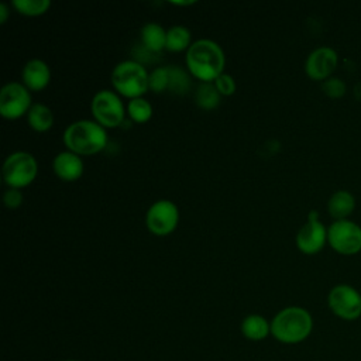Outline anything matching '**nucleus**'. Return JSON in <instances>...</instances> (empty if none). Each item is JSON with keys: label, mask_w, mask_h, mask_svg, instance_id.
<instances>
[{"label": "nucleus", "mask_w": 361, "mask_h": 361, "mask_svg": "<svg viewBox=\"0 0 361 361\" xmlns=\"http://www.w3.org/2000/svg\"><path fill=\"white\" fill-rule=\"evenodd\" d=\"M52 169L58 178L66 182L76 180L83 173V162L78 154L72 151L59 152L52 161Z\"/></svg>", "instance_id": "nucleus-13"}, {"label": "nucleus", "mask_w": 361, "mask_h": 361, "mask_svg": "<svg viewBox=\"0 0 361 361\" xmlns=\"http://www.w3.org/2000/svg\"><path fill=\"white\" fill-rule=\"evenodd\" d=\"M330 310L340 319L351 322L361 317V292L347 283L333 286L327 295Z\"/></svg>", "instance_id": "nucleus-7"}, {"label": "nucleus", "mask_w": 361, "mask_h": 361, "mask_svg": "<svg viewBox=\"0 0 361 361\" xmlns=\"http://www.w3.org/2000/svg\"><path fill=\"white\" fill-rule=\"evenodd\" d=\"M63 361H82V360H63Z\"/></svg>", "instance_id": "nucleus-32"}, {"label": "nucleus", "mask_w": 361, "mask_h": 361, "mask_svg": "<svg viewBox=\"0 0 361 361\" xmlns=\"http://www.w3.org/2000/svg\"><path fill=\"white\" fill-rule=\"evenodd\" d=\"M345 83L340 78H329L324 82H322V90L326 96L331 99H340L345 94Z\"/></svg>", "instance_id": "nucleus-25"}, {"label": "nucleus", "mask_w": 361, "mask_h": 361, "mask_svg": "<svg viewBox=\"0 0 361 361\" xmlns=\"http://www.w3.org/2000/svg\"><path fill=\"white\" fill-rule=\"evenodd\" d=\"M28 124L35 131H47L54 123V114L51 109L42 103H34L27 113Z\"/></svg>", "instance_id": "nucleus-18"}, {"label": "nucleus", "mask_w": 361, "mask_h": 361, "mask_svg": "<svg viewBox=\"0 0 361 361\" xmlns=\"http://www.w3.org/2000/svg\"><path fill=\"white\" fill-rule=\"evenodd\" d=\"M354 94L361 100V82L354 87Z\"/></svg>", "instance_id": "nucleus-30"}, {"label": "nucleus", "mask_w": 361, "mask_h": 361, "mask_svg": "<svg viewBox=\"0 0 361 361\" xmlns=\"http://www.w3.org/2000/svg\"><path fill=\"white\" fill-rule=\"evenodd\" d=\"M31 94L28 89L18 82H10L0 90V113L4 118L16 120L31 107Z\"/></svg>", "instance_id": "nucleus-10"}, {"label": "nucleus", "mask_w": 361, "mask_h": 361, "mask_svg": "<svg viewBox=\"0 0 361 361\" xmlns=\"http://www.w3.org/2000/svg\"><path fill=\"white\" fill-rule=\"evenodd\" d=\"M327 243V228L319 220L316 210H310L307 221L299 228L296 234V247L300 252L313 255L323 250Z\"/></svg>", "instance_id": "nucleus-11"}, {"label": "nucleus", "mask_w": 361, "mask_h": 361, "mask_svg": "<svg viewBox=\"0 0 361 361\" xmlns=\"http://www.w3.org/2000/svg\"><path fill=\"white\" fill-rule=\"evenodd\" d=\"M220 93L213 82H202L195 93L196 104L203 110H212L220 103Z\"/></svg>", "instance_id": "nucleus-19"}, {"label": "nucleus", "mask_w": 361, "mask_h": 361, "mask_svg": "<svg viewBox=\"0 0 361 361\" xmlns=\"http://www.w3.org/2000/svg\"><path fill=\"white\" fill-rule=\"evenodd\" d=\"M313 330V317L305 307L288 306L271 320V334L283 344H298L306 340Z\"/></svg>", "instance_id": "nucleus-2"}, {"label": "nucleus", "mask_w": 361, "mask_h": 361, "mask_svg": "<svg viewBox=\"0 0 361 361\" xmlns=\"http://www.w3.org/2000/svg\"><path fill=\"white\" fill-rule=\"evenodd\" d=\"M179 220V210L171 200L161 199L154 202L145 214L148 230L155 235H166L172 233Z\"/></svg>", "instance_id": "nucleus-9"}, {"label": "nucleus", "mask_w": 361, "mask_h": 361, "mask_svg": "<svg viewBox=\"0 0 361 361\" xmlns=\"http://www.w3.org/2000/svg\"><path fill=\"white\" fill-rule=\"evenodd\" d=\"M173 4H176V6H190V4H193L195 1H172Z\"/></svg>", "instance_id": "nucleus-31"}, {"label": "nucleus", "mask_w": 361, "mask_h": 361, "mask_svg": "<svg viewBox=\"0 0 361 361\" xmlns=\"http://www.w3.org/2000/svg\"><path fill=\"white\" fill-rule=\"evenodd\" d=\"M213 83L221 96H231L235 92V82L228 73L223 72L219 78H216Z\"/></svg>", "instance_id": "nucleus-26"}, {"label": "nucleus", "mask_w": 361, "mask_h": 361, "mask_svg": "<svg viewBox=\"0 0 361 361\" xmlns=\"http://www.w3.org/2000/svg\"><path fill=\"white\" fill-rule=\"evenodd\" d=\"M96 121L103 127H117L124 120V106L111 90H99L90 104Z\"/></svg>", "instance_id": "nucleus-8"}, {"label": "nucleus", "mask_w": 361, "mask_h": 361, "mask_svg": "<svg viewBox=\"0 0 361 361\" xmlns=\"http://www.w3.org/2000/svg\"><path fill=\"white\" fill-rule=\"evenodd\" d=\"M38 165L35 158L24 151L10 154L3 164V179L14 189L28 186L37 176Z\"/></svg>", "instance_id": "nucleus-5"}, {"label": "nucleus", "mask_w": 361, "mask_h": 361, "mask_svg": "<svg viewBox=\"0 0 361 361\" xmlns=\"http://www.w3.org/2000/svg\"><path fill=\"white\" fill-rule=\"evenodd\" d=\"M11 4L18 13L30 17L41 16L51 7L49 0H13Z\"/></svg>", "instance_id": "nucleus-22"}, {"label": "nucleus", "mask_w": 361, "mask_h": 361, "mask_svg": "<svg viewBox=\"0 0 361 361\" xmlns=\"http://www.w3.org/2000/svg\"><path fill=\"white\" fill-rule=\"evenodd\" d=\"M3 202L6 204V207L8 209H16L18 207L21 203H23V195L18 189H14V188H10L4 192L3 195Z\"/></svg>", "instance_id": "nucleus-28"}, {"label": "nucleus", "mask_w": 361, "mask_h": 361, "mask_svg": "<svg viewBox=\"0 0 361 361\" xmlns=\"http://www.w3.org/2000/svg\"><path fill=\"white\" fill-rule=\"evenodd\" d=\"M7 17H8V7L6 3H0V23L1 24L6 23Z\"/></svg>", "instance_id": "nucleus-29"}, {"label": "nucleus", "mask_w": 361, "mask_h": 361, "mask_svg": "<svg viewBox=\"0 0 361 361\" xmlns=\"http://www.w3.org/2000/svg\"><path fill=\"white\" fill-rule=\"evenodd\" d=\"M63 144L78 155H92L106 147L107 134L97 121L79 120L65 128Z\"/></svg>", "instance_id": "nucleus-3"}, {"label": "nucleus", "mask_w": 361, "mask_h": 361, "mask_svg": "<svg viewBox=\"0 0 361 361\" xmlns=\"http://www.w3.org/2000/svg\"><path fill=\"white\" fill-rule=\"evenodd\" d=\"M141 44L147 49L159 54L166 47V31L157 23H147L141 28Z\"/></svg>", "instance_id": "nucleus-17"}, {"label": "nucleus", "mask_w": 361, "mask_h": 361, "mask_svg": "<svg viewBox=\"0 0 361 361\" xmlns=\"http://www.w3.org/2000/svg\"><path fill=\"white\" fill-rule=\"evenodd\" d=\"M111 83L120 94L135 99L149 89V75L144 65L128 59L116 65L111 73Z\"/></svg>", "instance_id": "nucleus-4"}, {"label": "nucleus", "mask_w": 361, "mask_h": 361, "mask_svg": "<svg viewBox=\"0 0 361 361\" xmlns=\"http://www.w3.org/2000/svg\"><path fill=\"white\" fill-rule=\"evenodd\" d=\"M355 209V197L345 189L336 190L327 200V212L334 220H345Z\"/></svg>", "instance_id": "nucleus-15"}, {"label": "nucleus", "mask_w": 361, "mask_h": 361, "mask_svg": "<svg viewBox=\"0 0 361 361\" xmlns=\"http://www.w3.org/2000/svg\"><path fill=\"white\" fill-rule=\"evenodd\" d=\"M241 333L248 340L259 341L271 334V323L261 314H248L241 322Z\"/></svg>", "instance_id": "nucleus-16"}, {"label": "nucleus", "mask_w": 361, "mask_h": 361, "mask_svg": "<svg viewBox=\"0 0 361 361\" xmlns=\"http://www.w3.org/2000/svg\"><path fill=\"white\" fill-rule=\"evenodd\" d=\"M133 55H134V61L141 63V62H147V63H152L155 61H158L159 58L157 56L158 54L147 49L142 44H138L137 47L133 48ZM142 65V63H141Z\"/></svg>", "instance_id": "nucleus-27"}, {"label": "nucleus", "mask_w": 361, "mask_h": 361, "mask_svg": "<svg viewBox=\"0 0 361 361\" xmlns=\"http://www.w3.org/2000/svg\"><path fill=\"white\" fill-rule=\"evenodd\" d=\"M226 56L220 45L212 39L192 42L186 52V66L192 76L202 82H214L223 73Z\"/></svg>", "instance_id": "nucleus-1"}, {"label": "nucleus", "mask_w": 361, "mask_h": 361, "mask_svg": "<svg viewBox=\"0 0 361 361\" xmlns=\"http://www.w3.org/2000/svg\"><path fill=\"white\" fill-rule=\"evenodd\" d=\"M338 65V55L331 47H319L313 49L305 62V72L313 80H322L331 78V73Z\"/></svg>", "instance_id": "nucleus-12"}, {"label": "nucleus", "mask_w": 361, "mask_h": 361, "mask_svg": "<svg viewBox=\"0 0 361 361\" xmlns=\"http://www.w3.org/2000/svg\"><path fill=\"white\" fill-rule=\"evenodd\" d=\"M169 85V66H161L155 68L149 73V89L155 93H161L164 90H168Z\"/></svg>", "instance_id": "nucleus-24"}, {"label": "nucleus", "mask_w": 361, "mask_h": 361, "mask_svg": "<svg viewBox=\"0 0 361 361\" xmlns=\"http://www.w3.org/2000/svg\"><path fill=\"white\" fill-rule=\"evenodd\" d=\"M127 113L128 116L137 121V123H145L151 118L152 116V107L151 104L142 99V97H135L131 99L127 104Z\"/></svg>", "instance_id": "nucleus-23"}, {"label": "nucleus", "mask_w": 361, "mask_h": 361, "mask_svg": "<svg viewBox=\"0 0 361 361\" xmlns=\"http://www.w3.org/2000/svg\"><path fill=\"white\" fill-rule=\"evenodd\" d=\"M190 78L179 66H169V85L168 90L173 94H186L190 90Z\"/></svg>", "instance_id": "nucleus-21"}, {"label": "nucleus", "mask_w": 361, "mask_h": 361, "mask_svg": "<svg viewBox=\"0 0 361 361\" xmlns=\"http://www.w3.org/2000/svg\"><path fill=\"white\" fill-rule=\"evenodd\" d=\"M327 243L343 255H354L361 251V226L350 219L334 220L327 228Z\"/></svg>", "instance_id": "nucleus-6"}, {"label": "nucleus", "mask_w": 361, "mask_h": 361, "mask_svg": "<svg viewBox=\"0 0 361 361\" xmlns=\"http://www.w3.org/2000/svg\"><path fill=\"white\" fill-rule=\"evenodd\" d=\"M190 31L183 25H173L166 31V49L172 52H179L189 49L190 44Z\"/></svg>", "instance_id": "nucleus-20"}, {"label": "nucleus", "mask_w": 361, "mask_h": 361, "mask_svg": "<svg viewBox=\"0 0 361 361\" xmlns=\"http://www.w3.org/2000/svg\"><path fill=\"white\" fill-rule=\"evenodd\" d=\"M21 76H23V83L28 90L38 92L48 85L51 79V72L48 65L42 59L34 58L24 65Z\"/></svg>", "instance_id": "nucleus-14"}]
</instances>
